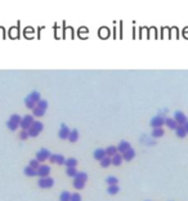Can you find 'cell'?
I'll return each mask as SVG.
<instances>
[{"mask_svg":"<svg viewBox=\"0 0 188 201\" xmlns=\"http://www.w3.org/2000/svg\"><path fill=\"white\" fill-rule=\"evenodd\" d=\"M111 164H112V157L106 156L103 160H101V166L102 168H107V166H110Z\"/></svg>","mask_w":188,"mask_h":201,"instance_id":"obj_27","label":"cell"},{"mask_svg":"<svg viewBox=\"0 0 188 201\" xmlns=\"http://www.w3.org/2000/svg\"><path fill=\"white\" fill-rule=\"evenodd\" d=\"M71 195H72V193H70L68 191L61 192V195H60V201H70V200H71Z\"/></svg>","mask_w":188,"mask_h":201,"instance_id":"obj_23","label":"cell"},{"mask_svg":"<svg viewBox=\"0 0 188 201\" xmlns=\"http://www.w3.org/2000/svg\"><path fill=\"white\" fill-rule=\"evenodd\" d=\"M32 112H34V116H44V113H45V111L41 110L39 107H35L34 110H32Z\"/></svg>","mask_w":188,"mask_h":201,"instance_id":"obj_31","label":"cell"},{"mask_svg":"<svg viewBox=\"0 0 188 201\" xmlns=\"http://www.w3.org/2000/svg\"><path fill=\"white\" fill-rule=\"evenodd\" d=\"M9 120L13 121V123H15V124H18V125H21V121H22V116H19L18 113H13V115H10Z\"/></svg>","mask_w":188,"mask_h":201,"instance_id":"obj_24","label":"cell"},{"mask_svg":"<svg viewBox=\"0 0 188 201\" xmlns=\"http://www.w3.org/2000/svg\"><path fill=\"white\" fill-rule=\"evenodd\" d=\"M106 150V155L108 157H114L116 154H119V151H117V147H115V146H110V147L104 148Z\"/></svg>","mask_w":188,"mask_h":201,"instance_id":"obj_14","label":"cell"},{"mask_svg":"<svg viewBox=\"0 0 188 201\" xmlns=\"http://www.w3.org/2000/svg\"><path fill=\"white\" fill-rule=\"evenodd\" d=\"M73 187L76 189H83L85 187V183L81 181H77V179H73Z\"/></svg>","mask_w":188,"mask_h":201,"instance_id":"obj_30","label":"cell"},{"mask_svg":"<svg viewBox=\"0 0 188 201\" xmlns=\"http://www.w3.org/2000/svg\"><path fill=\"white\" fill-rule=\"evenodd\" d=\"M134 156H135V151H134L133 148L130 150H128L125 154H122V160H125V161H130L134 159Z\"/></svg>","mask_w":188,"mask_h":201,"instance_id":"obj_12","label":"cell"},{"mask_svg":"<svg viewBox=\"0 0 188 201\" xmlns=\"http://www.w3.org/2000/svg\"><path fill=\"white\" fill-rule=\"evenodd\" d=\"M93 156H94V159H95V160H98V161L103 160L104 157L107 156V155H106V150H104V148H97V150L94 151Z\"/></svg>","mask_w":188,"mask_h":201,"instance_id":"obj_10","label":"cell"},{"mask_svg":"<svg viewBox=\"0 0 188 201\" xmlns=\"http://www.w3.org/2000/svg\"><path fill=\"white\" fill-rule=\"evenodd\" d=\"M35 123L34 120V116L32 115H26L22 117V121H21V128H22V130H29L31 126H32V124Z\"/></svg>","mask_w":188,"mask_h":201,"instance_id":"obj_2","label":"cell"},{"mask_svg":"<svg viewBox=\"0 0 188 201\" xmlns=\"http://www.w3.org/2000/svg\"><path fill=\"white\" fill-rule=\"evenodd\" d=\"M106 183L108 184V186H115V184L119 183V179H117L116 177L110 175V177H107V178H106Z\"/></svg>","mask_w":188,"mask_h":201,"instance_id":"obj_25","label":"cell"},{"mask_svg":"<svg viewBox=\"0 0 188 201\" xmlns=\"http://www.w3.org/2000/svg\"><path fill=\"white\" fill-rule=\"evenodd\" d=\"M50 156H52V155H50V151L46 150V148H40L39 151L36 152V160L39 161V162L45 161L46 159H49Z\"/></svg>","mask_w":188,"mask_h":201,"instance_id":"obj_4","label":"cell"},{"mask_svg":"<svg viewBox=\"0 0 188 201\" xmlns=\"http://www.w3.org/2000/svg\"><path fill=\"white\" fill-rule=\"evenodd\" d=\"M23 173L27 177H35V175H37V172L35 170V169H32V168L29 165V166H26L25 168V170H23Z\"/></svg>","mask_w":188,"mask_h":201,"instance_id":"obj_20","label":"cell"},{"mask_svg":"<svg viewBox=\"0 0 188 201\" xmlns=\"http://www.w3.org/2000/svg\"><path fill=\"white\" fill-rule=\"evenodd\" d=\"M183 126H184V129H186V132L188 133V121H187V123L184 124V125H183Z\"/></svg>","mask_w":188,"mask_h":201,"instance_id":"obj_38","label":"cell"},{"mask_svg":"<svg viewBox=\"0 0 188 201\" xmlns=\"http://www.w3.org/2000/svg\"><path fill=\"white\" fill-rule=\"evenodd\" d=\"M30 166L32 168V169L37 170V169H39V168H40V162L37 161L36 159H34V160H31V161H30Z\"/></svg>","mask_w":188,"mask_h":201,"instance_id":"obj_33","label":"cell"},{"mask_svg":"<svg viewBox=\"0 0 188 201\" xmlns=\"http://www.w3.org/2000/svg\"><path fill=\"white\" fill-rule=\"evenodd\" d=\"M121 162H122V155L121 154H116L114 157H112V164L115 166L121 165Z\"/></svg>","mask_w":188,"mask_h":201,"instance_id":"obj_19","label":"cell"},{"mask_svg":"<svg viewBox=\"0 0 188 201\" xmlns=\"http://www.w3.org/2000/svg\"><path fill=\"white\" fill-rule=\"evenodd\" d=\"M25 106L27 108H30V110H34V108L36 107V103L34 101H31L29 97H26V98H25Z\"/></svg>","mask_w":188,"mask_h":201,"instance_id":"obj_26","label":"cell"},{"mask_svg":"<svg viewBox=\"0 0 188 201\" xmlns=\"http://www.w3.org/2000/svg\"><path fill=\"white\" fill-rule=\"evenodd\" d=\"M119 191H120V187L117 184H115V186H108V188H107V192L110 195H116V193H119Z\"/></svg>","mask_w":188,"mask_h":201,"instance_id":"obj_28","label":"cell"},{"mask_svg":"<svg viewBox=\"0 0 188 201\" xmlns=\"http://www.w3.org/2000/svg\"><path fill=\"white\" fill-rule=\"evenodd\" d=\"M27 138H29V132H27V130H21V132H19V139L25 140Z\"/></svg>","mask_w":188,"mask_h":201,"instance_id":"obj_35","label":"cell"},{"mask_svg":"<svg viewBox=\"0 0 188 201\" xmlns=\"http://www.w3.org/2000/svg\"><path fill=\"white\" fill-rule=\"evenodd\" d=\"M36 107H39V108H41V110H46L48 108V102L46 101H44V99H41L40 102H37V105H36Z\"/></svg>","mask_w":188,"mask_h":201,"instance_id":"obj_32","label":"cell"},{"mask_svg":"<svg viewBox=\"0 0 188 201\" xmlns=\"http://www.w3.org/2000/svg\"><path fill=\"white\" fill-rule=\"evenodd\" d=\"M73 179H77V181H81V182L85 183L88 181V174H87V173H84V172H79Z\"/></svg>","mask_w":188,"mask_h":201,"instance_id":"obj_22","label":"cell"},{"mask_svg":"<svg viewBox=\"0 0 188 201\" xmlns=\"http://www.w3.org/2000/svg\"><path fill=\"white\" fill-rule=\"evenodd\" d=\"M175 134H176V137H178V138H184L188 133L186 132V129H184L183 125H178V128L175 129Z\"/></svg>","mask_w":188,"mask_h":201,"instance_id":"obj_13","label":"cell"},{"mask_svg":"<svg viewBox=\"0 0 188 201\" xmlns=\"http://www.w3.org/2000/svg\"><path fill=\"white\" fill-rule=\"evenodd\" d=\"M64 165H66L67 168H76L77 160L75 159V157H68V159H66V162H64Z\"/></svg>","mask_w":188,"mask_h":201,"instance_id":"obj_17","label":"cell"},{"mask_svg":"<svg viewBox=\"0 0 188 201\" xmlns=\"http://www.w3.org/2000/svg\"><path fill=\"white\" fill-rule=\"evenodd\" d=\"M77 139H79V132L76 129H72L71 133H70V135H68V140L73 143V142H76Z\"/></svg>","mask_w":188,"mask_h":201,"instance_id":"obj_18","label":"cell"},{"mask_svg":"<svg viewBox=\"0 0 188 201\" xmlns=\"http://www.w3.org/2000/svg\"><path fill=\"white\" fill-rule=\"evenodd\" d=\"M165 124V117L161 116V115H156L151 119V121H149V125L152 126V129L155 128H161Z\"/></svg>","mask_w":188,"mask_h":201,"instance_id":"obj_3","label":"cell"},{"mask_svg":"<svg viewBox=\"0 0 188 201\" xmlns=\"http://www.w3.org/2000/svg\"><path fill=\"white\" fill-rule=\"evenodd\" d=\"M37 186L40 188H52L54 186V179L50 178V177H46V178H39L37 181Z\"/></svg>","mask_w":188,"mask_h":201,"instance_id":"obj_1","label":"cell"},{"mask_svg":"<svg viewBox=\"0 0 188 201\" xmlns=\"http://www.w3.org/2000/svg\"><path fill=\"white\" fill-rule=\"evenodd\" d=\"M27 132H29V137H37V135L40 134V133H37L36 130H34L32 128H30V129L27 130Z\"/></svg>","mask_w":188,"mask_h":201,"instance_id":"obj_37","label":"cell"},{"mask_svg":"<svg viewBox=\"0 0 188 201\" xmlns=\"http://www.w3.org/2000/svg\"><path fill=\"white\" fill-rule=\"evenodd\" d=\"M70 133H71L70 128L66 125V124H62L61 128H60V132H58V137H60L61 139H68Z\"/></svg>","mask_w":188,"mask_h":201,"instance_id":"obj_7","label":"cell"},{"mask_svg":"<svg viewBox=\"0 0 188 201\" xmlns=\"http://www.w3.org/2000/svg\"><path fill=\"white\" fill-rule=\"evenodd\" d=\"M165 125L169 129H173V130H175L178 128V124H176V121L174 120V117H165Z\"/></svg>","mask_w":188,"mask_h":201,"instance_id":"obj_11","label":"cell"},{"mask_svg":"<svg viewBox=\"0 0 188 201\" xmlns=\"http://www.w3.org/2000/svg\"><path fill=\"white\" fill-rule=\"evenodd\" d=\"M174 120L176 121L178 125H184V124L188 121V119L182 111H175L174 112Z\"/></svg>","mask_w":188,"mask_h":201,"instance_id":"obj_5","label":"cell"},{"mask_svg":"<svg viewBox=\"0 0 188 201\" xmlns=\"http://www.w3.org/2000/svg\"><path fill=\"white\" fill-rule=\"evenodd\" d=\"M164 135V129L162 128H155L152 129V133H151V137L152 138H160Z\"/></svg>","mask_w":188,"mask_h":201,"instance_id":"obj_15","label":"cell"},{"mask_svg":"<svg viewBox=\"0 0 188 201\" xmlns=\"http://www.w3.org/2000/svg\"><path fill=\"white\" fill-rule=\"evenodd\" d=\"M36 172H37V177L39 178H46L50 174V168L48 165H40V168Z\"/></svg>","mask_w":188,"mask_h":201,"instance_id":"obj_6","label":"cell"},{"mask_svg":"<svg viewBox=\"0 0 188 201\" xmlns=\"http://www.w3.org/2000/svg\"><path fill=\"white\" fill-rule=\"evenodd\" d=\"M70 201H81V196H80V193H72L71 195V200Z\"/></svg>","mask_w":188,"mask_h":201,"instance_id":"obj_36","label":"cell"},{"mask_svg":"<svg viewBox=\"0 0 188 201\" xmlns=\"http://www.w3.org/2000/svg\"><path fill=\"white\" fill-rule=\"evenodd\" d=\"M27 97H29V98H30L31 101H34V102L36 103V105H37V102H40V101H41L39 92H31V93H30Z\"/></svg>","mask_w":188,"mask_h":201,"instance_id":"obj_16","label":"cell"},{"mask_svg":"<svg viewBox=\"0 0 188 201\" xmlns=\"http://www.w3.org/2000/svg\"><path fill=\"white\" fill-rule=\"evenodd\" d=\"M49 160L52 164H58V165H64V162H66V159L62 155H52Z\"/></svg>","mask_w":188,"mask_h":201,"instance_id":"obj_8","label":"cell"},{"mask_svg":"<svg viewBox=\"0 0 188 201\" xmlns=\"http://www.w3.org/2000/svg\"><path fill=\"white\" fill-rule=\"evenodd\" d=\"M34 130H36L37 133H41L43 132V129H44V124L40 123V121H35L34 124H32V126H31Z\"/></svg>","mask_w":188,"mask_h":201,"instance_id":"obj_21","label":"cell"},{"mask_svg":"<svg viewBox=\"0 0 188 201\" xmlns=\"http://www.w3.org/2000/svg\"><path fill=\"white\" fill-rule=\"evenodd\" d=\"M77 170H76V168H67V170H66V174L68 175V177H71V178H75L76 177V174H77Z\"/></svg>","mask_w":188,"mask_h":201,"instance_id":"obj_29","label":"cell"},{"mask_svg":"<svg viewBox=\"0 0 188 201\" xmlns=\"http://www.w3.org/2000/svg\"><path fill=\"white\" fill-rule=\"evenodd\" d=\"M130 143L126 142V140H121V142L119 143V146H117V151H119V154H125V152L128 150H130Z\"/></svg>","mask_w":188,"mask_h":201,"instance_id":"obj_9","label":"cell"},{"mask_svg":"<svg viewBox=\"0 0 188 201\" xmlns=\"http://www.w3.org/2000/svg\"><path fill=\"white\" fill-rule=\"evenodd\" d=\"M7 126L9 128V130H17V128H18L19 125H18V124H15V123H13V121L8 120V121H7Z\"/></svg>","mask_w":188,"mask_h":201,"instance_id":"obj_34","label":"cell"}]
</instances>
